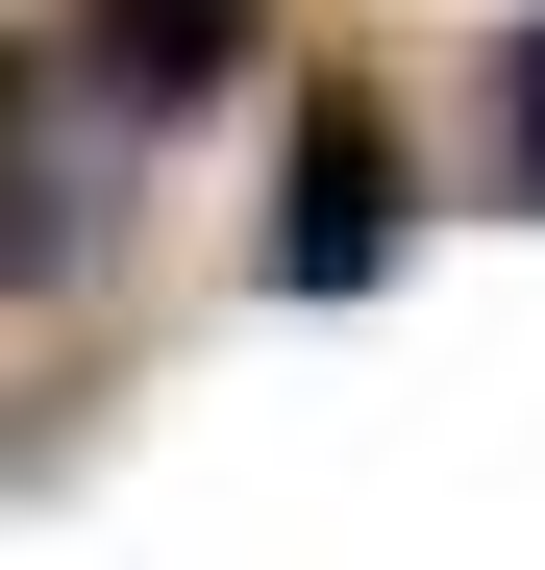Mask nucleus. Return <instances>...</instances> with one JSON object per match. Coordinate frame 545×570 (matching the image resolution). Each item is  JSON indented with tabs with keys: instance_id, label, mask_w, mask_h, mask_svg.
I'll use <instances>...</instances> for the list:
<instances>
[{
	"instance_id": "1",
	"label": "nucleus",
	"mask_w": 545,
	"mask_h": 570,
	"mask_svg": "<svg viewBox=\"0 0 545 570\" xmlns=\"http://www.w3.org/2000/svg\"><path fill=\"white\" fill-rule=\"evenodd\" d=\"M422 248V125L373 75H298V149H272V298H373Z\"/></svg>"
},
{
	"instance_id": "2",
	"label": "nucleus",
	"mask_w": 545,
	"mask_h": 570,
	"mask_svg": "<svg viewBox=\"0 0 545 570\" xmlns=\"http://www.w3.org/2000/svg\"><path fill=\"white\" fill-rule=\"evenodd\" d=\"M248 26H272V0H75V75H100L125 125H199L248 75Z\"/></svg>"
},
{
	"instance_id": "3",
	"label": "nucleus",
	"mask_w": 545,
	"mask_h": 570,
	"mask_svg": "<svg viewBox=\"0 0 545 570\" xmlns=\"http://www.w3.org/2000/svg\"><path fill=\"white\" fill-rule=\"evenodd\" d=\"M496 174H521V199H545V26L496 50Z\"/></svg>"
}]
</instances>
